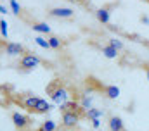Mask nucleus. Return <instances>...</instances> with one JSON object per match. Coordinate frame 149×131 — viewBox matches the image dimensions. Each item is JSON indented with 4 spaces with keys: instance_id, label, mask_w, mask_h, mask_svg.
Wrapping results in <instances>:
<instances>
[{
    "instance_id": "nucleus-3",
    "label": "nucleus",
    "mask_w": 149,
    "mask_h": 131,
    "mask_svg": "<svg viewBox=\"0 0 149 131\" xmlns=\"http://www.w3.org/2000/svg\"><path fill=\"white\" fill-rule=\"evenodd\" d=\"M42 62H43V61H42L38 55H35L33 52H28V54H24V55L19 59L17 69H19L21 72H28V71H33L35 67H38Z\"/></svg>"
},
{
    "instance_id": "nucleus-4",
    "label": "nucleus",
    "mask_w": 149,
    "mask_h": 131,
    "mask_svg": "<svg viewBox=\"0 0 149 131\" xmlns=\"http://www.w3.org/2000/svg\"><path fill=\"white\" fill-rule=\"evenodd\" d=\"M116 5H118V2L104 3V5H101V7L95 10V17H97V21H99L101 24H108V23H109V19H111V10Z\"/></svg>"
},
{
    "instance_id": "nucleus-28",
    "label": "nucleus",
    "mask_w": 149,
    "mask_h": 131,
    "mask_svg": "<svg viewBox=\"0 0 149 131\" xmlns=\"http://www.w3.org/2000/svg\"><path fill=\"white\" fill-rule=\"evenodd\" d=\"M142 2H148V3H149V0H142Z\"/></svg>"
},
{
    "instance_id": "nucleus-9",
    "label": "nucleus",
    "mask_w": 149,
    "mask_h": 131,
    "mask_svg": "<svg viewBox=\"0 0 149 131\" xmlns=\"http://www.w3.org/2000/svg\"><path fill=\"white\" fill-rule=\"evenodd\" d=\"M26 23H30V26H31L33 31H38V33H42V34H52L50 26H47V23L35 21V19H26Z\"/></svg>"
},
{
    "instance_id": "nucleus-7",
    "label": "nucleus",
    "mask_w": 149,
    "mask_h": 131,
    "mask_svg": "<svg viewBox=\"0 0 149 131\" xmlns=\"http://www.w3.org/2000/svg\"><path fill=\"white\" fill-rule=\"evenodd\" d=\"M3 50H5L7 55H21V57H23L24 54L30 52L24 45H21V43H14V41H7V43L3 45Z\"/></svg>"
},
{
    "instance_id": "nucleus-14",
    "label": "nucleus",
    "mask_w": 149,
    "mask_h": 131,
    "mask_svg": "<svg viewBox=\"0 0 149 131\" xmlns=\"http://www.w3.org/2000/svg\"><path fill=\"white\" fill-rule=\"evenodd\" d=\"M9 2H10V9H12V12H14L17 17H21L23 21H26V19H28V16L24 14V9L17 3V0H9Z\"/></svg>"
},
{
    "instance_id": "nucleus-2",
    "label": "nucleus",
    "mask_w": 149,
    "mask_h": 131,
    "mask_svg": "<svg viewBox=\"0 0 149 131\" xmlns=\"http://www.w3.org/2000/svg\"><path fill=\"white\" fill-rule=\"evenodd\" d=\"M45 92H47V95L50 97V100H52L54 103H57V105L66 103V102L70 100V97H71V95H70V90L63 85V79H59V78L52 79V81L47 85Z\"/></svg>"
},
{
    "instance_id": "nucleus-27",
    "label": "nucleus",
    "mask_w": 149,
    "mask_h": 131,
    "mask_svg": "<svg viewBox=\"0 0 149 131\" xmlns=\"http://www.w3.org/2000/svg\"><path fill=\"white\" fill-rule=\"evenodd\" d=\"M5 43H7V40H0V47H3Z\"/></svg>"
},
{
    "instance_id": "nucleus-16",
    "label": "nucleus",
    "mask_w": 149,
    "mask_h": 131,
    "mask_svg": "<svg viewBox=\"0 0 149 131\" xmlns=\"http://www.w3.org/2000/svg\"><path fill=\"white\" fill-rule=\"evenodd\" d=\"M101 116H102V110H101V109L90 107V109L87 110V119H90V121H92V119H99Z\"/></svg>"
},
{
    "instance_id": "nucleus-18",
    "label": "nucleus",
    "mask_w": 149,
    "mask_h": 131,
    "mask_svg": "<svg viewBox=\"0 0 149 131\" xmlns=\"http://www.w3.org/2000/svg\"><path fill=\"white\" fill-rule=\"evenodd\" d=\"M0 34L3 40H7V34H9V24L5 19H0Z\"/></svg>"
},
{
    "instance_id": "nucleus-24",
    "label": "nucleus",
    "mask_w": 149,
    "mask_h": 131,
    "mask_svg": "<svg viewBox=\"0 0 149 131\" xmlns=\"http://www.w3.org/2000/svg\"><path fill=\"white\" fill-rule=\"evenodd\" d=\"M139 21H141V23H146V24H149V17H148V16H144V14H142V16H139Z\"/></svg>"
},
{
    "instance_id": "nucleus-25",
    "label": "nucleus",
    "mask_w": 149,
    "mask_h": 131,
    "mask_svg": "<svg viewBox=\"0 0 149 131\" xmlns=\"http://www.w3.org/2000/svg\"><path fill=\"white\" fill-rule=\"evenodd\" d=\"M142 69L146 71V76H148V81H149V66H148V64H144V66H142Z\"/></svg>"
},
{
    "instance_id": "nucleus-26",
    "label": "nucleus",
    "mask_w": 149,
    "mask_h": 131,
    "mask_svg": "<svg viewBox=\"0 0 149 131\" xmlns=\"http://www.w3.org/2000/svg\"><path fill=\"white\" fill-rule=\"evenodd\" d=\"M9 10H7V7H3V5H0V14H7Z\"/></svg>"
},
{
    "instance_id": "nucleus-17",
    "label": "nucleus",
    "mask_w": 149,
    "mask_h": 131,
    "mask_svg": "<svg viewBox=\"0 0 149 131\" xmlns=\"http://www.w3.org/2000/svg\"><path fill=\"white\" fill-rule=\"evenodd\" d=\"M108 45H109V47H113V48H116L118 52L125 48V45H123L120 40H116V38H109V40H108Z\"/></svg>"
},
{
    "instance_id": "nucleus-15",
    "label": "nucleus",
    "mask_w": 149,
    "mask_h": 131,
    "mask_svg": "<svg viewBox=\"0 0 149 131\" xmlns=\"http://www.w3.org/2000/svg\"><path fill=\"white\" fill-rule=\"evenodd\" d=\"M37 131H57V123L52 121V119H47L40 124V128Z\"/></svg>"
},
{
    "instance_id": "nucleus-20",
    "label": "nucleus",
    "mask_w": 149,
    "mask_h": 131,
    "mask_svg": "<svg viewBox=\"0 0 149 131\" xmlns=\"http://www.w3.org/2000/svg\"><path fill=\"white\" fill-rule=\"evenodd\" d=\"M90 103H92V100L87 97V95H81V102H80V105L85 109V110H88L90 109Z\"/></svg>"
},
{
    "instance_id": "nucleus-13",
    "label": "nucleus",
    "mask_w": 149,
    "mask_h": 131,
    "mask_svg": "<svg viewBox=\"0 0 149 131\" xmlns=\"http://www.w3.org/2000/svg\"><path fill=\"white\" fill-rule=\"evenodd\" d=\"M102 95H106L111 100H116L120 97V88L116 85H104V90H102Z\"/></svg>"
},
{
    "instance_id": "nucleus-5",
    "label": "nucleus",
    "mask_w": 149,
    "mask_h": 131,
    "mask_svg": "<svg viewBox=\"0 0 149 131\" xmlns=\"http://www.w3.org/2000/svg\"><path fill=\"white\" fill-rule=\"evenodd\" d=\"M47 16L56 17V19H73L74 9H71V7H52L47 10Z\"/></svg>"
},
{
    "instance_id": "nucleus-12",
    "label": "nucleus",
    "mask_w": 149,
    "mask_h": 131,
    "mask_svg": "<svg viewBox=\"0 0 149 131\" xmlns=\"http://www.w3.org/2000/svg\"><path fill=\"white\" fill-rule=\"evenodd\" d=\"M92 45L97 47V48L102 52V55H106L108 59H116V57H118V50L113 48V47H109L108 43H104V45H95V43H92Z\"/></svg>"
},
{
    "instance_id": "nucleus-11",
    "label": "nucleus",
    "mask_w": 149,
    "mask_h": 131,
    "mask_svg": "<svg viewBox=\"0 0 149 131\" xmlns=\"http://www.w3.org/2000/svg\"><path fill=\"white\" fill-rule=\"evenodd\" d=\"M78 121H80L78 116H74L71 112H63V126L64 128H74L78 124Z\"/></svg>"
},
{
    "instance_id": "nucleus-22",
    "label": "nucleus",
    "mask_w": 149,
    "mask_h": 131,
    "mask_svg": "<svg viewBox=\"0 0 149 131\" xmlns=\"http://www.w3.org/2000/svg\"><path fill=\"white\" fill-rule=\"evenodd\" d=\"M68 2H74V3H78V5H81V7H88V5H90L88 0H68Z\"/></svg>"
},
{
    "instance_id": "nucleus-10",
    "label": "nucleus",
    "mask_w": 149,
    "mask_h": 131,
    "mask_svg": "<svg viewBox=\"0 0 149 131\" xmlns=\"http://www.w3.org/2000/svg\"><path fill=\"white\" fill-rule=\"evenodd\" d=\"M47 41H49V47H50L52 50H61V48H64V45L68 43L66 40H63L61 36H56V34H49V36H47Z\"/></svg>"
},
{
    "instance_id": "nucleus-8",
    "label": "nucleus",
    "mask_w": 149,
    "mask_h": 131,
    "mask_svg": "<svg viewBox=\"0 0 149 131\" xmlns=\"http://www.w3.org/2000/svg\"><path fill=\"white\" fill-rule=\"evenodd\" d=\"M108 126H109L111 131H127L123 119H121L120 116H116V114H109V117H108Z\"/></svg>"
},
{
    "instance_id": "nucleus-23",
    "label": "nucleus",
    "mask_w": 149,
    "mask_h": 131,
    "mask_svg": "<svg viewBox=\"0 0 149 131\" xmlns=\"http://www.w3.org/2000/svg\"><path fill=\"white\" fill-rule=\"evenodd\" d=\"M90 123H92V128H95V130L101 128V119H92Z\"/></svg>"
},
{
    "instance_id": "nucleus-19",
    "label": "nucleus",
    "mask_w": 149,
    "mask_h": 131,
    "mask_svg": "<svg viewBox=\"0 0 149 131\" xmlns=\"http://www.w3.org/2000/svg\"><path fill=\"white\" fill-rule=\"evenodd\" d=\"M35 43H37L38 47L45 48V50H49V48H50V47H49V41H47V38H43V36H35Z\"/></svg>"
},
{
    "instance_id": "nucleus-6",
    "label": "nucleus",
    "mask_w": 149,
    "mask_h": 131,
    "mask_svg": "<svg viewBox=\"0 0 149 131\" xmlns=\"http://www.w3.org/2000/svg\"><path fill=\"white\" fill-rule=\"evenodd\" d=\"M10 119H12L14 126H16L19 131L28 130V128L31 126V123H33V119H31L30 116H26V114H21V112H12V114H10Z\"/></svg>"
},
{
    "instance_id": "nucleus-1",
    "label": "nucleus",
    "mask_w": 149,
    "mask_h": 131,
    "mask_svg": "<svg viewBox=\"0 0 149 131\" xmlns=\"http://www.w3.org/2000/svg\"><path fill=\"white\" fill-rule=\"evenodd\" d=\"M12 102L31 114H47L52 110V103L31 93H12Z\"/></svg>"
},
{
    "instance_id": "nucleus-21",
    "label": "nucleus",
    "mask_w": 149,
    "mask_h": 131,
    "mask_svg": "<svg viewBox=\"0 0 149 131\" xmlns=\"http://www.w3.org/2000/svg\"><path fill=\"white\" fill-rule=\"evenodd\" d=\"M2 88L3 86H0V92H2ZM2 95H5V93H0V105H7L10 102V98H5V97H2Z\"/></svg>"
}]
</instances>
